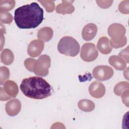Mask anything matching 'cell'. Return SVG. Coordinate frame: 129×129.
Returning <instances> with one entry per match:
<instances>
[{"label":"cell","mask_w":129,"mask_h":129,"mask_svg":"<svg viewBox=\"0 0 129 129\" xmlns=\"http://www.w3.org/2000/svg\"><path fill=\"white\" fill-rule=\"evenodd\" d=\"M97 32V27L93 23H89L83 28L82 36L86 41H90L93 39Z\"/></svg>","instance_id":"11"},{"label":"cell","mask_w":129,"mask_h":129,"mask_svg":"<svg viewBox=\"0 0 129 129\" xmlns=\"http://www.w3.org/2000/svg\"><path fill=\"white\" fill-rule=\"evenodd\" d=\"M43 10L39 5L33 2L16 9L14 13V20L20 29H33L43 21Z\"/></svg>","instance_id":"1"},{"label":"cell","mask_w":129,"mask_h":129,"mask_svg":"<svg viewBox=\"0 0 129 129\" xmlns=\"http://www.w3.org/2000/svg\"><path fill=\"white\" fill-rule=\"evenodd\" d=\"M10 71L6 67H1L0 68V83L2 85L9 78Z\"/></svg>","instance_id":"21"},{"label":"cell","mask_w":129,"mask_h":129,"mask_svg":"<svg viewBox=\"0 0 129 129\" xmlns=\"http://www.w3.org/2000/svg\"><path fill=\"white\" fill-rule=\"evenodd\" d=\"M108 34L110 37L109 43L111 46L114 48H118L124 46L127 42L125 36L126 30L120 24L113 23L111 24L107 30Z\"/></svg>","instance_id":"3"},{"label":"cell","mask_w":129,"mask_h":129,"mask_svg":"<svg viewBox=\"0 0 129 129\" xmlns=\"http://www.w3.org/2000/svg\"><path fill=\"white\" fill-rule=\"evenodd\" d=\"M73 1H62L61 4H59L56 7V13L61 14H72L75 11V7L72 5Z\"/></svg>","instance_id":"12"},{"label":"cell","mask_w":129,"mask_h":129,"mask_svg":"<svg viewBox=\"0 0 129 129\" xmlns=\"http://www.w3.org/2000/svg\"><path fill=\"white\" fill-rule=\"evenodd\" d=\"M118 10L120 13L124 14L129 13V1H123L118 6Z\"/></svg>","instance_id":"24"},{"label":"cell","mask_w":129,"mask_h":129,"mask_svg":"<svg viewBox=\"0 0 129 129\" xmlns=\"http://www.w3.org/2000/svg\"><path fill=\"white\" fill-rule=\"evenodd\" d=\"M0 21L3 23L10 24L13 21V17L8 12H0Z\"/></svg>","instance_id":"23"},{"label":"cell","mask_w":129,"mask_h":129,"mask_svg":"<svg viewBox=\"0 0 129 129\" xmlns=\"http://www.w3.org/2000/svg\"><path fill=\"white\" fill-rule=\"evenodd\" d=\"M21 103L17 99H14L9 101L6 104V111L11 116L17 115L21 110Z\"/></svg>","instance_id":"10"},{"label":"cell","mask_w":129,"mask_h":129,"mask_svg":"<svg viewBox=\"0 0 129 129\" xmlns=\"http://www.w3.org/2000/svg\"><path fill=\"white\" fill-rule=\"evenodd\" d=\"M98 5L102 9H107L110 7L113 3L112 1H96Z\"/></svg>","instance_id":"26"},{"label":"cell","mask_w":129,"mask_h":129,"mask_svg":"<svg viewBox=\"0 0 129 129\" xmlns=\"http://www.w3.org/2000/svg\"><path fill=\"white\" fill-rule=\"evenodd\" d=\"M92 74L96 80L104 81L110 79L113 76V70L107 66H98L94 68Z\"/></svg>","instance_id":"7"},{"label":"cell","mask_w":129,"mask_h":129,"mask_svg":"<svg viewBox=\"0 0 129 129\" xmlns=\"http://www.w3.org/2000/svg\"><path fill=\"white\" fill-rule=\"evenodd\" d=\"M119 56L121 57L125 62L126 63H128V46L126 47V48L123 49L122 51L120 52L118 54Z\"/></svg>","instance_id":"27"},{"label":"cell","mask_w":129,"mask_h":129,"mask_svg":"<svg viewBox=\"0 0 129 129\" xmlns=\"http://www.w3.org/2000/svg\"><path fill=\"white\" fill-rule=\"evenodd\" d=\"M89 92L93 97L100 98L105 93V87L101 82L95 81L90 84L89 87Z\"/></svg>","instance_id":"9"},{"label":"cell","mask_w":129,"mask_h":129,"mask_svg":"<svg viewBox=\"0 0 129 129\" xmlns=\"http://www.w3.org/2000/svg\"><path fill=\"white\" fill-rule=\"evenodd\" d=\"M128 90H126L124 91L121 95L123 103L127 107H128Z\"/></svg>","instance_id":"28"},{"label":"cell","mask_w":129,"mask_h":129,"mask_svg":"<svg viewBox=\"0 0 129 129\" xmlns=\"http://www.w3.org/2000/svg\"><path fill=\"white\" fill-rule=\"evenodd\" d=\"M14 59V55L13 52L9 49H4L1 54V62L6 65H10Z\"/></svg>","instance_id":"17"},{"label":"cell","mask_w":129,"mask_h":129,"mask_svg":"<svg viewBox=\"0 0 129 129\" xmlns=\"http://www.w3.org/2000/svg\"><path fill=\"white\" fill-rule=\"evenodd\" d=\"M98 51L95 45L92 43H85L81 49L80 56L85 61L91 62L95 60L98 57Z\"/></svg>","instance_id":"6"},{"label":"cell","mask_w":129,"mask_h":129,"mask_svg":"<svg viewBox=\"0 0 129 129\" xmlns=\"http://www.w3.org/2000/svg\"><path fill=\"white\" fill-rule=\"evenodd\" d=\"M20 89L27 97L34 99H43L52 94V87L44 79L40 77H30L23 79Z\"/></svg>","instance_id":"2"},{"label":"cell","mask_w":129,"mask_h":129,"mask_svg":"<svg viewBox=\"0 0 129 129\" xmlns=\"http://www.w3.org/2000/svg\"><path fill=\"white\" fill-rule=\"evenodd\" d=\"M4 89L6 93L12 98L16 97L19 92L17 84L12 80H7L5 82Z\"/></svg>","instance_id":"14"},{"label":"cell","mask_w":129,"mask_h":129,"mask_svg":"<svg viewBox=\"0 0 129 129\" xmlns=\"http://www.w3.org/2000/svg\"><path fill=\"white\" fill-rule=\"evenodd\" d=\"M109 64L117 70L122 71L125 69L126 67V62L120 56L112 55L108 59Z\"/></svg>","instance_id":"15"},{"label":"cell","mask_w":129,"mask_h":129,"mask_svg":"<svg viewBox=\"0 0 129 129\" xmlns=\"http://www.w3.org/2000/svg\"><path fill=\"white\" fill-rule=\"evenodd\" d=\"M129 83L127 82H121L117 83L114 87V93L115 95L120 96L125 90H128Z\"/></svg>","instance_id":"20"},{"label":"cell","mask_w":129,"mask_h":129,"mask_svg":"<svg viewBox=\"0 0 129 129\" xmlns=\"http://www.w3.org/2000/svg\"><path fill=\"white\" fill-rule=\"evenodd\" d=\"M97 47L99 51L102 54H108L112 51L109 40L106 37L103 36L99 38L97 44Z\"/></svg>","instance_id":"13"},{"label":"cell","mask_w":129,"mask_h":129,"mask_svg":"<svg viewBox=\"0 0 129 129\" xmlns=\"http://www.w3.org/2000/svg\"><path fill=\"white\" fill-rule=\"evenodd\" d=\"M12 97L9 96L6 92L5 91L3 88L1 87L0 89V100L1 101H6L10 99H11Z\"/></svg>","instance_id":"29"},{"label":"cell","mask_w":129,"mask_h":129,"mask_svg":"<svg viewBox=\"0 0 129 129\" xmlns=\"http://www.w3.org/2000/svg\"><path fill=\"white\" fill-rule=\"evenodd\" d=\"M36 60L35 59L32 58H28L24 61V66L27 70L30 72H33L34 66Z\"/></svg>","instance_id":"25"},{"label":"cell","mask_w":129,"mask_h":129,"mask_svg":"<svg viewBox=\"0 0 129 129\" xmlns=\"http://www.w3.org/2000/svg\"><path fill=\"white\" fill-rule=\"evenodd\" d=\"M128 68H127L126 70V71L125 70L123 72V74H124V78H125L127 80L128 79Z\"/></svg>","instance_id":"30"},{"label":"cell","mask_w":129,"mask_h":129,"mask_svg":"<svg viewBox=\"0 0 129 129\" xmlns=\"http://www.w3.org/2000/svg\"><path fill=\"white\" fill-rule=\"evenodd\" d=\"M45 8L47 12L51 13L55 9L54 2L53 1H38Z\"/></svg>","instance_id":"22"},{"label":"cell","mask_w":129,"mask_h":129,"mask_svg":"<svg viewBox=\"0 0 129 129\" xmlns=\"http://www.w3.org/2000/svg\"><path fill=\"white\" fill-rule=\"evenodd\" d=\"M44 48V43L41 40H34L30 42L27 48L28 54L32 57L38 56Z\"/></svg>","instance_id":"8"},{"label":"cell","mask_w":129,"mask_h":129,"mask_svg":"<svg viewBox=\"0 0 129 129\" xmlns=\"http://www.w3.org/2000/svg\"><path fill=\"white\" fill-rule=\"evenodd\" d=\"M79 109L85 112H90L95 108L94 103L88 99H82L78 103Z\"/></svg>","instance_id":"18"},{"label":"cell","mask_w":129,"mask_h":129,"mask_svg":"<svg viewBox=\"0 0 129 129\" xmlns=\"http://www.w3.org/2000/svg\"><path fill=\"white\" fill-rule=\"evenodd\" d=\"M51 65L50 57L46 54H43L36 60L33 72L37 76L45 77L49 73V68Z\"/></svg>","instance_id":"5"},{"label":"cell","mask_w":129,"mask_h":129,"mask_svg":"<svg viewBox=\"0 0 129 129\" xmlns=\"http://www.w3.org/2000/svg\"><path fill=\"white\" fill-rule=\"evenodd\" d=\"M80 49L79 43L75 38L71 36L62 37L57 45V50L60 53L73 57L78 54Z\"/></svg>","instance_id":"4"},{"label":"cell","mask_w":129,"mask_h":129,"mask_svg":"<svg viewBox=\"0 0 129 129\" xmlns=\"http://www.w3.org/2000/svg\"><path fill=\"white\" fill-rule=\"evenodd\" d=\"M15 6V1L14 0L0 1V12H8L12 10Z\"/></svg>","instance_id":"19"},{"label":"cell","mask_w":129,"mask_h":129,"mask_svg":"<svg viewBox=\"0 0 129 129\" xmlns=\"http://www.w3.org/2000/svg\"><path fill=\"white\" fill-rule=\"evenodd\" d=\"M53 36V30L49 27L41 28L38 32L37 37L39 40L44 42H47L51 40Z\"/></svg>","instance_id":"16"}]
</instances>
